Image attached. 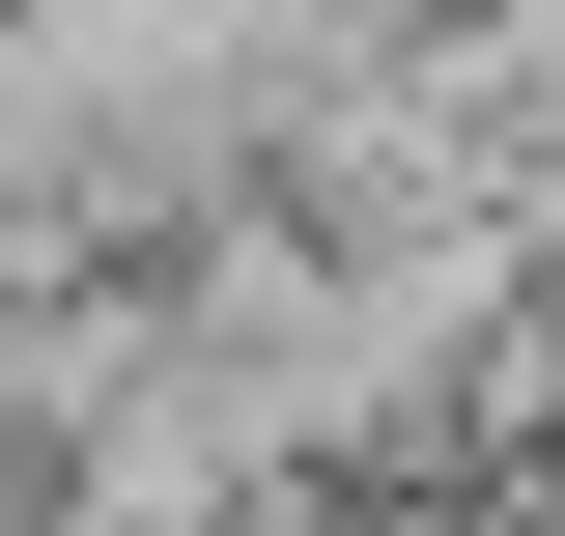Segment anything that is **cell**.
Wrapping results in <instances>:
<instances>
[{
  "instance_id": "6da1fadb",
  "label": "cell",
  "mask_w": 565,
  "mask_h": 536,
  "mask_svg": "<svg viewBox=\"0 0 565 536\" xmlns=\"http://www.w3.org/2000/svg\"><path fill=\"white\" fill-rule=\"evenodd\" d=\"M170 367H199V339H170V255H29L0 282V480H57L85 424H141Z\"/></svg>"
},
{
  "instance_id": "7a4b0ae2",
  "label": "cell",
  "mask_w": 565,
  "mask_h": 536,
  "mask_svg": "<svg viewBox=\"0 0 565 536\" xmlns=\"http://www.w3.org/2000/svg\"><path fill=\"white\" fill-rule=\"evenodd\" d=\"M452 480H255V508H199V536H424Z\"/></svg>"
},
{
  "instance_id": "3957f363",
  "label": "cell",
  "mask_w": 565,
  "mask_h": 536,
  "mask_svg": "<svg viewBox=\"0 0 565 536\" xmlns=\"http://www.w3.org/2000/svg\"><path fill=\"white\" fill-rule=\"evenodd\" d=\"M481 255H509V282H537V311H565V141H537V170H509V199H481Z\"/></svg>"
},
{
  "instance_id": "277c9868",
  "label": "cell",
  "mask_w": 565,
  "mask_h": 536,
  "mask_svg": "<svg viewBox=\"0 0 565 536\" xmlns=\"http://www.w3.org/2000/svg\"><path fill=\"white\" fill-rule=\"evenodd\" d=\"M0 536H85V508H57V480H0Z\"/></svg>"
}]
</instances>
